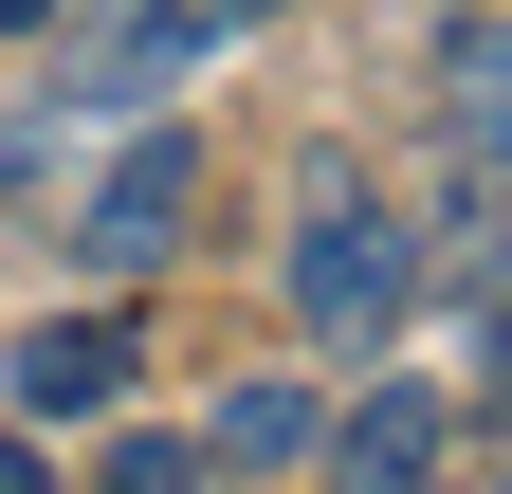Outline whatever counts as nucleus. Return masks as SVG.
Masks as SVG:
<instances>
[{"mask_svg":"<svg viewBox=\"0 0 512 494\" xmlns=\"http://www.w3.org/2000/svg\"><path fill=\"white\" fill-rule=\"evenodd\" d=\"M110 494H202V440H128V458H110Z\"/></svg>","mask_w":512,"mask_h":494,"instance_id":"6e6552de","label":"nucleus"},{"mask_svg":"<svg viewBox=\"0 0 512 494\" xmlns=\"http://www.w3.org/2000/svg\"><path fill=\"white\" fill-rule=\"evenodd\" d=\"M330 476L348 494H439V385H366L330 421Z\"/></svg>","mask_w":512,"mask_h":494,"instance_id":"39448f33","label":"nucleus"},{"mask_svg":"<svg viewBox=\"0 0 512 494\" xmlns=\"http://www.w3.org/2000/svg\"><path fill=\"white\" fill-rule=\"evenodd\" d=\"M37 19H55V0H0V37H37Z\"/></svg>","mask_w":512,"mask_h":494,"instance_id":"9b49d317","label":"nucleus"},{"mask_svg":"<svg viewBox=\"0 0 512 494\" xmlns=\"http://www.w3.org/2000/svg\"><path fill=\"white\" fill-rule=\"evenodd\" d=\"M37 421H110L128 403V312H55V330H19V366H0Z\"/></svg>","mask_w":512,"mask_h":494,"instance_id":"20e7f679","label":"nucleus"},{"mask_svg":"<svg viewBox=\"0 0 512 494\" xmlns=\"http://www.w3.org/2000/svg\"><path fill=\"white\" fill-rule=\"evenodd\" d=\"M458 147H476V183H512V37L458 55Z\"/></svg>","mask_w":512,"mask_h":494,"instance_id":"0eeeda50","label":"nucleus"},{"mask_svg":"<svg viewBox=\"0 0 512 494\" xmlns=\"http://www.w3.org/2000/svg\"><path fill=\"white\" fill-rule=\"evenodd\" d=\"M202 19H275V0H202Z\"/></svg>","mask_w":512,"mask_h":494,"instance_id":"f8f14e48","label":"nucleus"},{"mask_svg":"<svg viewBox=\"0 0 512 494\" xmlns=\"http://www.w3.org/2000/svg\"><path fill=\"white\" fill-rule=\"evenodd\" d=\"M0 494H55V476H37V458H19V440H0Z\"/></svg>","mask_w":512,"mask_h":494,"instance_id":"1a4fd4ad","label":"nucleus"},{"mask_svg":"<svg viewBox=\"0 0 512 494\" xmlns=\"http://www.w3.org/2000/svg\"><path fill=\"white\" fill-rule=\"evenodd\" d=\"M403 293H421L403 220L348 202V183H311V220H293V312L330 330V348H384V330H403Z\"/></svg>","mask_w":512,"mask_h":494,"instance_id":"f257e3e1","label":"nucleus"},{"mask_svg":"<svg viewBox=\"0 0 512 494\" xmlns=\"http://www.w3.org/2000/svg\"><path fill=\"white\" fill-rule=\"evenodd\" d=\"M494 385H512V275H494Z\"/></svg>","mask_w":512,"mask_h":494,"instance_id":"9d476101","label":"nucleus"},{"mask_svg":"<svg viewBox=\"0 0 512 494\" xmlns=\"http://www.w3.org/2000/svg\"><path fill=\"white\" fill-rule=\"evenodd\" d=\"M202 37H220L202 0H110V19L74 37V110H147L165 74H202Z\"/></svg>","mask_w":512,"mask_h":494,"instance_id":"7ed1b4c3","label":"nucleus"},{"mask_svg":"<svg viewBox=\"0 0 512 494\" xmlns=\"http://www.w3.org/2000/svg\"><path fill=\"white\" fill-rule=\"evenodd\" d=\"M202 458H311V385H220Z\"/></svg>","mask_w":512,"mask_h":494,"instance_id":"423d86ee","label":"nucleus"},{"mask_svg":"<svg viewBox=\"0 0 512 494\" xmlns=\"http://www.w3.org/2000/svg\"><path fill=\"white\" fill-rule=\"evenodd\" d=\"M183 220H202V147H183V129H128L110 183H92V220H74V257H92V275H165Z\"/></svg>","mask_w":512,"mask_h":494,"instance_id":"f03ea898","label":"nucleus"}]
</instances>
